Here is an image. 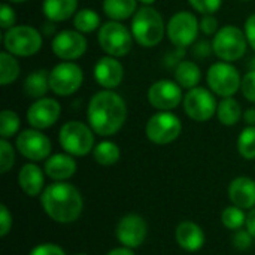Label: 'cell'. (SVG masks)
<instances>
[{"mask_svg":"<svg viewBox=\"0 0 255 255\" xmlns=\"http://www.w3.org/2000/svg\"><path fill=\"white\" fill-rule=\"evenodd\" d=\"M247 230L251 233V236L255 239V208L250 211V214L247 215Z\"/></svg>","mask_w":255,"mask_h":255,"instance_id":"obj_43","label":"cell"},{"mask_svg":"<svg viewBox=\"0 0 255 255\" xmlns=\"http://www.w3.org/2000/svg\"><path fill=\"white\" fill-rule=\"evenodd\" d=\"M200 22V31L206 36H212V34H217L218 33V19L214 16V13H208V15H203L202 19L199 21Z\"/></svg>","mask_w":255,"mask_h":255,"instance_id":"obj_39","label":"cell"},{"mask_svg":"<svg viewBox=\"0 0 255 255\" xmlns=\"http://www.w3.org/2000/svg\"><path fill=\"white\" fill-rule=\"evenodd\" d=\"M87 39L84 33L78 30H63L57 33L52 39V52L66 61L78 60L87 51Z\"/></svg>","mask_w":255,"mask_h":255,"instance_id":"obj_16","label":"cell"},{"mask_svg":"<svg viewBox=\"0 0 255 255\" xmlns=\"http://www.w3.org/2000/svg\"><path fill=\"white\" fill-rule=\"evenodd\" d=\"M12 229V214L6 205H0V236L6 238Z\"/></svg>","mask_w":255,"mask_h":255,"instance_id":"obj_41","label":"cell"},{"mask_svg":"<svg viewBox=\"0 0 255 255\" xmlns=\"http://www.w3.org/2000/svg\"><path fill=\"white\" fill-rule=\"evenodd\" d=\"M43 39L31 25H13L3 36L4 49L15 57H31L42 48Z\"/></svg>","mask_w":255,"mask_h":255,"instance_id":"obj_6","label":"cell"},{"mask_svg":"<svg viewBox=\"0 0 255 255\" xmlns=\"http://www.w3.org/2000/svg\"><path fill=\"white\" fill-rule=\"evenodd\" d=\"M10 3H22V1H27V0H9Z\"/></svg>","mask_w":255,"mask_h":255,"instance_id":"obj_47","label":"cell"},{"mask_svg":"<svg viewBox=\"0 0 255 255\" xmlns=\"http://www.w3.org/2000/svg\"><path fill=\"white\" fill-rule=\"evenodd\" d=\"M93 157L94 161L100 166H114L120 161L121 151L120 146L115 142L111 140H102L99 142L94 149H93Z\"/></svg>","mask_w":255,"mask_h":255,"instance_id":"obj_28","label":"cell"},{"mask_svg":"<svg viewBox=\"0 0 255 255\" xmlns=\"http://www.w3.org/2000/svg\"><path fill=\"white\" fill-rule=\"evenodd\" d=\"M181 131L182 123L170 111H160L154 114L145 126L146 137L155 145H169L175 142Z\"/></svg>","mask_w":255,"mask_h":255,"instance_id":"obj_9","label":"cell"},{"mask_svg":"<svg viewBox=\"0 0 255 255\" xmlns=\"http://www.w3.org/2000/svg\"><path fill=\"white\" fill-rule=\"evenodd\" d=\"M188 3L194 10L200 12L202 15H208L215 13L221 7L223 0H188Z\"/></svg>","mask_w":255,"mask_h":255,"instance_id":"obj_35","label":"cell"},{"mask_svg":"<svg viewBox=\"0 0 255 255\" xmlns=\"http://www.w3.org/2000/svg\"><path fill=\"white\" fill-rule=\"evenodd\" d=\"M99 45L111 57H126L133 48V33L120 21H108L99 28Z\"/></svg>","mask_w":255,"mask_h":255,"instance_id":"obj_5","label":"cell"},{"mask_svg":"<svg viewBox=\"0 0 255 255\" xmlns=\"http://www.w3.org/2000/svg\"><path fill=\"white\" fill-rule=\"evenodd\" d=\"M221 223L226 229H229L232 232L241 230L247 226V214L244 212V209H241L235 205L227 206L221 212Z\"/></svg>","mask_w":255,"mask_h":255,"instance_id":"obj_31","label":"cell"},{"mask_svg":"<svg viewBox=\"0 0 255 255\" xmlns=\"http://www.w3.org/2000/svg\"><path fill=\"white\" fill-rule=\"evenodd\" d=\"M242 94L245 99L251 103H255V70H250L244 78H242V85H241Z\"/></svg>","mask_w":255,"mask_h":255,"instance_id":"obj_37","label":"cell"},{"mask_svg":"<svg viewBox=\"0 0 255 255\" xmlns=\"http://www.w3.org/2000/svg\"><path fill=\"white\" fill-rule=\"evenodd\" d=\"M148 102L158 111H173L182 102V87L170 79L155 81L148 90Z\"/></svg>","mask_w":255,"mask_h":255,"instance_id":"obj_15","label":"cell"},{"mask_svg":"<svg viewBox=\"0 0 255 255\" xmlns=\"http://www.w3.org/2000/svg\"><path fill=\"white\" fill-rule=\"evenodd\" d=\"M76 255H88V254H76Z\"/></svg>","mask_w":255,"mask_h":255,"instance_id":"obj_49","label":"cell"},{"mask_svg":"<svg viewBox=\"0 0 255 255\" xmlns=\"http://www.w3.org/2000/svg\"><path fill=\"white\" fill-rule=\"evenodd\" d=\"M206 81L211 91L223 99L233 97L242 85L241 73L233 64L227 61L214 63L208 70Z\"/></svg>","mask_w":255,"mask_h":255,"instance_id":"obj_8","label":"cell"},{"mask_svg":"<svg viewBox=\"0 0 255 255\" xmlns=\"http://www.w3.org/2000/svg\"><path fill=\"white\" fill-rule=\"evenodd\" d=\"M28 255H66V251L55 244H40L34 247Z\"/></svg>","mask_w":255,"mask_h":255,"instance_id":"obj_40","label":"cell"},{"mask_svg":"<svg viewBox=\"0 0 255 255\" xmlns=\"http://www.w3.org/2000/svg\"><path fill=\"white\" fill-rule=\"evenodd\" d=\"M137 1H140V3H143L145 6H151L155 0H137Z\"/></svg>","mask_w":255,"mask_h":255,"instance_id":"obj_46","label":"cell"},{"mask_svg":"<svg viewBox=\"0 0 255 255\" xmlns=\"http://www.w3.org/2000/svg\"><path fill=\"white\" fill-rule=\"evenodd\" d=\"M106 255H136L134 251L131 248H127V247H118V248H114L111 250Z\"/></svg>","mask_w":255,"mask_h":255,"instance_id":"obj_44","label":"cell"},{"mask_svg":"<svg viewBox=\"0 0 255 255\" xmlns=\"http://www.w3.org/2000/svg\"><path fill=\"white\" fill-rule=\"evenodd\" d=\"M58 142L64 152L73 157H84L94 149V131L81 121H67L60 128Z\"/></svg>","mask_w":255,"mask_h":255,"instance_id":"obj_4","label":"cell"},{"mask_svg":"<svg viewBox=\"0 0 255 255\" xmlns=\"http://www.w3.org/2000/svg\"><path fill=\"white\" fill-rule=\"evenodd\" d=\"M137 10V0H103V12L114 21H124Z\"/></svg>","mask_w":255,"mask_h":255,"instance_id":"obj_26","label":"cell"},{"mask_svg":"<svg viewBox=\"0 0 255 255\" xmlns=\"http://www.w3.org/2000/svg\"><path fill=\"white\" fill-rule=\"evenodd\" d=\"M76 169H78V166H76L73 155H70L67 152L54 154V155L48 157L45 161V166H43L45 175L57 182L70 179L76 173Z\"/></svg>","mask_w":255,"mask_h":255,"instance_id":"obj_21","label":"cell"},{"mask_svg":"<svg viewBox=\"0 0 255 255\" xmlns=\"http://www.w3.org/2000/svg\"><path fill=\"white\" fill-rule=\"evenodd\" d=\"M22 90L28 97H31L34 100L42 99L48 93V90H51L49 88V73L43 69L31 72L30 75H27Z\"/></svg>","mask_w":255,"mask_h":255,"instance_id":"obj_24","label":"cell"},{"mask_svg":"<svg viewBox=\"0 0 255 255\" xmlns=\"http://www.w3.org/2000/svg\"><path fill=\"white\" fill-rule=\"evenodd\" d=\"M40 205L52 221L58 224H72L82 215L84 197L75 185L66 181H55L45 187L40 194Z\"/></svg>","mask_w":255,"mask_h":255,"instance_id":"obj_2","label":"cell"},{"mask_svg":"<svg viewBox=\"0 0 255 255\" xmlns=\"http://www.w3.org/2000/svg\"><path fill=\"white\" fill-rule=\"evenodd\" d=\"M230 202L241 209L255 208V181L248 176L235 178L229 185Z\"/></svg>","mask_w":255,"mask_h":255,"instance_id":"obj_22","label":"cell"},{"mask_svg":"<svg viewBox=\"0 0 255 255\" xmlns=\"http://www.w3.org/2000/svg\"><path fill=\"white\" fill-rule=\"evenodd\" d=\"M200 30V22L196 18L194 13L188 10H181L176 12L167 22V36L169 40L176 46V48H187L190 46Z\"/></svg>","mask_w":255,"mask_h":255,"instance_id":"obj_11","label":"cell"},{"mask_svg":"<svg viewBox=\"0 0 255 255\" xmlns=\"http://www.w3.org/2000/svg\"><path fill=\"white\" fill-rule=\"evenodd\" d=\"M21 121L16 112L10 109H3L0 112V136L1 139H9L15 136L19 130Z\"/></svg>","mask_w":255,"mask_h":255,"instance_id":"obj_33","label":"cell"},{"mask_svg":"<svg viewBox=\"0 0 255 255\" xmlns=\"http://www.w3.org/2000/svg\"><path fill=\"white\" fill-rule=\"evenodd\" d=\"M15 21H16V15L13 7L7 3H3L0 9V27L3 30H9L15 25Z\"/></svg>","mask_w":255,"mask_h":255,"instance_id":"obj_38","label":"cell"},{"mask_svg":"<svg viewBox=\"0 0 255 255\" xmlns=\"http://www.w3.org/2000/svg\"><path fill=\"white\" fill-rule=\"evenodd\" d=\"M253 66H254V69H253V70H255V58H254V64H253Z\"/></svg>","mask_w":255,"mask_h":255,"instance_id":"obj_48","label":"cell"},{"mask_svg":"<svg viewBox=\"0 0 255 255\" xmlns=\"http://www.w3.org/2000/svg\"><path fill=\"white\" fill-rule=\"evenodd\" d=\"M245 36L248 40V45L255 51V13L247 18L245 21Z\"/></svg>","mask_w":255,"mask_h":255,"instance_id":"obj_42","label":"cell"},{"mask_svg":"<svg viewBox=\"0 0 255 255\" xmlns=\"http://www.w3.org/2000/svg\"><path fill=\"white\" fill-rule=\"evenodd\" d=\"M15 163V151L7 139H0V172L7 173Z\"/></svg>","mask_w":255,"mask_h":255,"instance_id":"obj_34","label":"cell"},{"mask_svg":"<svg viewBox=\"0 0 255 255\" xmlns=\"http://www.w3.org/2000/svg\"><path fill=\"white\" fill-rule=\"evenodd\" d=\"M19 76V63L15 55L3 51L0 54V84L3 87L12 84Z\"/></svg>","mask_w":255,"mask_h":255,"instance_id":"obj_29","label":"cell"},{"mask_svg":"<svg viewBox=\"0 0 255 255\" xmlns=\"http://www.w3.org/2000/svg\"><path fill=\"white\" fill-rule=\"evenodd\" d=\"M16 149L18 152L30 160V161H43L51 154V140L37 128H27L22 130L16 137Z\"/></svg>","mask_w":255,"mask_h":255,"instance_id":"obj_13","label":"cell"},{"mask_svg":"<svg viewBox=\"0 0 255 255\" xmlns=\"http://www.w3.org/2000/svg\"><path fill=\"white\" fill-rule=\"evenodd\" d=\"M73 25L81 33H93L100 27V16L93 9H81L73 16Z\"/></svg>","mask_w":255,"mask_h":255,"instance_id":"obj_30","label":"cell"},{"mask_svg":"<svg viewBox=\"0 0 255 255\" xmlns=\"http://www.w3.org/2000/svg\"><path fill=\"white\" fill-rule=\"evenodd\" d=\"M124 78V67L117 57L105 55L94 64V79L103 90L117 88Z\"/></svg>","mask_w":255,"mask_h":255,"instance_id":"obj_18","label":"cell"},{"mask_svg":"<svg viewBox=\"0 0 255 255\" xmlns=\"http://www.w3.org/2000/svg\"><path fill=\"white\" fill-rule=\"evenodd\" d=\"M88 124L99 136L117 134L127 120V105L124 99L112 90L96 93L87 108Z\"/></svg>","mask_w":255,"mask_h":255,"instance_id":"obj_1","label":"cell"},{"mask_svg":"<svg viewBox=\"0 0 255 255\" xmlns=\"http://www.w3.org/2000/svg\"><path fill=\"white\" fill-rule=\"evenodd\" d=\"M18 185L28 197L40 196L45 190V170H42L36 163L24 164L18 173Z\"/></svg>","mask_w":255,"mask_h":255,"instance_id":"obj_20","label":"cell"},{"mask_svg":"<svg viewBox=\"0 0 255 255\" xmlns=\"http://www.w3.org/2000/svg\"><path fill=\"white\" fill-rule=\"evenodd\" d=\"M175 239L184 251L197 253L205 245V232L197 223L187 220L176 226Z\"/></svg>","mask_w":255,"mask_h":255,"instance_id":"obj_19","label":"cell"},{"mask_svg":"<svg viewBox=\"0 0 255 255\" xmlns=\"http://www.w3.org/2000/svg\"><path fill=\"white\" fill-rule=\"evenodd\" d=\"M244 120L248 126H255V108H250L244 114Z\"/></svg>","mask_w":255,"mask_h":255,"instance_id":"obj_45","label":"cell"},{"mask_svg":"<svg viewBox=\"0 0 255 255\" xmlns=\"http://www.w3.org/2000/svg\"><path fill=\"white\" fill-rule=\"evenodd\" d=\"M78 0H43L42 3V10L43 15L52 21V22H60L66 21L78 12Z\"/></svg>","mask_w":255,"mask_h":255,"instance_id":"obj_23","label":"cell"},{"mask_svg":"<svg viewBox=\"0 0 255 255\" xmlns=\"http://www.w3.org/2000/svg\"><path fill=\"white\" fill-rule=\"evenodd\" d=\"M238 151L245 160H255V126H248L241 131Z\"/></svg>","mask_w":255,"mask_h":255,"instance_id":"obj_32","label":"cell"},{"mask_svg":"<svg viewBox=\"0 0 255 255\" xmlns=\"http://www.w3.org/2000/svg\"><path fill=\"white\" fill-rule=\"evenodd\" d=\"M61 115V106L55 99L42 97L34 100L27 109V121L33 128L45 130L52 127Z\"/></svg>","mask_w":255,"mask_h":255,"instance_id":"obj_17","label":"cell"},{"mask_svg":"<svg viewBox=\"0 0 255 255\" xmlns=\"http://www.w3.org/2000/svg\"><path fill=\"white\" fill-rule=\"evenodd\" d=\"M248 40L245 31L236 25H224L218 30L212 40V51L221 61L233 63L247 52Z\"/></svg>","mask_w":255,"mask_h":255,"instance_id":"obj_7","label":"cell"},{"mask_svg":"<svg viewBox=\"0 0 255 255\" xmlns=\"http://www.w3.org/2000/svg\"><path fill=\"white\" fill-rule=\"evenodd\" d=\"M202 79V72L200 67L190 60H184L181 63H178L176 69H175V81L187 90H191L194 87H199Z\"/></svg>","mask_w":255,"mask_h":255,"instance_id":"obj_25","label":"cell"},{"mask_svg":"<svg viewBox=\"0 0 255 255\" xmlns=\"http://www.w3.org/2000/svg\"><path fill=\"white\" fill-rule=\"evenodd\" d=\"M253 241L254 238L251 236V233L248 230H236L233 238H232V242H233V247L239 251H247L253 247Z\"/></svg>","mask_w":255,"mask_h":255,"instance_id":"obj_36","label":"cell"},{"mask_svg":"<svg viewBox=\"0 0 255 255\" xmlns=\"http://www.w3.org/2000/svg\"><path fill=\"white\" fill-rule=\"evenodd\" d=\"M166 25L161 13L152 6H142L131 19V33L134 40L145 48L158 45L164 37Z\"/></svg>","mask_w":255,"mask_h":255,"instance_id":"obj_3","label":"cell"},{"mask_svg":"<svg viewBox=\"0 0 255 255\" xmlns=\"http://www.w3.org/2000/svg\"><path fill=\"white\" fill-rule=\"evenodd\" d=\"M84 82L82 69L73 61H63L49 72V88L55 96L67 97L75 94Z\"/></svg>","mask_w":255,"mask_h":255,"instance_id":"obj_10","label":"cell"},{"mask_svg":"<svg viewBox=\"0 0 255 255\" xmlns=\"http://www.w3.org/2000/svg\"><path fill=\"white\" fill-rule=\"evenodd\" d=\"M117 241L127 248H139L148 236V224L137 214L124 215L115 227Z\"/></svg>","mask_w":255,"mask_h":255,"instance_id":"obj_14","label":"cell"},{"mask_svg":"<svg viewBox=\"0 0 255 255\" xmlns=\"http://www.w3.org/2000/svg\"><path fill=\"white\" fill-rule=\"evenodd\" d=\"M217 117L223 126H227V127L236 126L242 118V108H241L239 102L235 100L233 97H224L218 103Z\"/></svg>","mask_w":255,"mask_h":255,"instance_id":"obj_27","label":"cell"},{"mask_svg":"<svg viewBox=\"0 0 255 255\" xmlns=\"http://www.w3.org/2000/svg\"><path fill=\"white\" fill-rule=\"evenodd\" d=\"M217 108L218 103L214 93L203 87H194L184 96V111L193 121H209L217 114Z\"/></svg>","mask_w":255,"mask_h":255,"instance_id":"obj_12","label":"cell"},{"mask_svg":"<svg viewBox=\"0 0 255 255\" xmlns=\"http://www.w3.org/2000/svg\"><path fill=\"white\" fill-rule=\"evenodd\" d=\"M244 1H247V0H244Z\"/></svg>","mask_w":255,"mask_h":255,"instance_id":"obj_50","label":"cell"}]
</instances>
